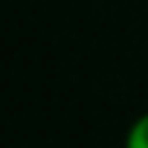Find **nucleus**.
<instances>
[{
  "instance_id": "nucleus-1",
  "label": "nucleus",
  "mask_w": 148,
  "mask_h": 148,
  "mask_svg": "<svg viewBox=\"0 0 148 148\" xmlns=\"http://www.w3.org/2000/svg\"><path fill=\"white\" fill-rule=\"evenodd\" d=\"M125 148H148V110L131 122L125 134Z\"/></svg>"
}]
</instances>
